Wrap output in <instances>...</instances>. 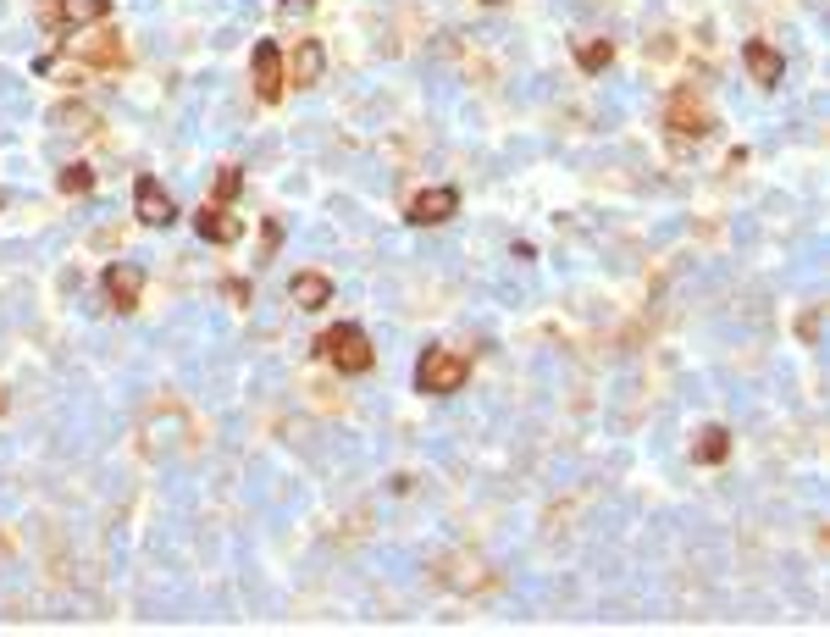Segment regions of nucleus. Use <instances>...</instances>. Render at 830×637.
Listing matches in <instances>:
<instances>
[{
	"label": "nucleus",
	"instance_id": "8",
	"mask_svg": "<svg viewBox=\"0 0 830 637\" xmlns=\"http://www.w3.org/2000/svg\"><path fill=\"white\" fill-rule=\"evenodd\" d=\"M283 45H272V39H261L255 45V100L261 106H277L283 100Z\"/></svg>",
	"mask_w": 830,
	"mask_h": 637
},
{
	"label": "nucleus",
	"instance_id": "10",
	"mask_svg": "<svg viewBox=\"0 0 830 637\" xmlns=\"http://www.w3.org/2000/svg\"><path fill=\"white\" fill-rule=\"evenodd\" d=\"M194 228H200L205 244H238V239H244V217H233L222 200H216V205H200Z\"/></svg>",
	"mask_w": 830,
	"mask_h": 637
},
{
	"label": "nucleus",
	"instance_id": "18",
	"mask_svg": "<svg viewBox=\"0 0 830 637\" xmlns=\"http://www.w3.org/2000/svg\"><path fill=\"white\" fill-rule=\"evenodd\" d=\"M238 189H244V172H238V167H222V178H216V200H233Z\"/></svg>",
	"mask_w": 830,
	"mask_h": 637
},
{
	"label": "nucleus",
	"instance_id": "17",
	"mask_svg": "<svg viewBox=\"0 0 830 637\" xmlns=\"http://www.w3.org/2000/svg\"><path fill=\"white\" fill-rule=\"evenodd\" d=\"M56 189L61 194H89V189H95V172H89V167H61Z\"/></svg>",
	"mask_w": 830,
	"mask_h": 637
},
{
	"label": "nucleus",
	"instance_id": "13",
	"mask_svg": "<svg viewBox=\"0 0 830 637\" xmlns=\"http://www.w3.org/2000/svg\"><path fill=\"white\" fill-rule=\"evenodd\" d=\"M67 50H78L89 67H122V61H128V50H122L117 34H95V39H78V34H72Z\"/></svg>",
	"mask_w": 830,
	"mask_h": 637
},
{
	"label": "nucleus",
	"instance_id": "15",
	"mask_svg": "<svg viewBox=\"0 0 830 637\" xmlns=\"http://www.w3.org/2000/svg\"><path fill=\"white\" fill-rule=\"evenodd\" d=\"M609 61H615V45H609V39H581L576 45V67L581 73H604Z\"/></svg>",
	"mask_w": 830,
	"mask_h": 637
},
{
	"label": "nucleus",
	"instance_id": "9",
	"mask_svg": "<svg viewBox=\"0 0 830 637\" xmlns=\"http://www.w3.org/2000/svg\"><path fill=\"white\" fill-rule=\"evenodd\" d=\"M454 211H460V189H449V183H438V189H421V194H415L404 217H410L415 228H438V222H449Z\"/></svg>",
	"mask_w": 830,
	"mask_h": 637
},
{
	"label": "nucleus",
	"instance_id": "19",
	"mask_svg": "<svg viewBox=\"0 0 830 637\" xmlns=\"http://www.w3.org/2000/svg\"><path fill=\"white\" fill-rule=\"evenodd\" d=\"M310 12V0H283V17H288V23H294V17H305Z\"/></svg>",
	"mask_w": 830,
	"mask_h": 637
},
{
	"label": "nucleus",
	"instance_id": "6",
	"mask_svg": "<svg viewBox=\"0 0 830 637\" xmlns=\"http://www.w3.org/2000/svg\"><path fill=\"white\" fill-rule=\"evenodd\" d=\"M100 289H106V300H111V311H139V294H144V272L133 261H111L106 266V277H100Z\"/></svg>",
	"mask_w": 830,
	"mask_h": 637
},
{
	"label": "nucleus",
	"instance_id": "12",
	"mask_svg": "<svg viewBox=\"0 0 830 637\" xmlns=\"http://www.w3.org/2000/svg\"><path fill=\"white\" fill-rule=\"evenodd\" d=\"M288 300H294L299 311H327V305H332V277H321V272H294V283H288Z\"/></svg>",
	"mask_w": 830,
	"mask_h": 637
},
{
	"label": "nucleus",
	"instance_id": "14",
	"mask_svg": "<svg viewBox=\"0 0 830 637\" xmlns=\"http://www.w3.org/2000/svg\"><path fill=\"white\" fill-rule=\"evenodd\" d=\"M725 455H731V433H725V427H703L698 444H692V460H698V466H720Z\"/></svg>",
	"mask_w": 830,
	"mask_h": 637
},
{
	"label": "nucleus",
	"instance_id": "5",
	"mask_svg": "<svg viewBox=\"0 0 830 637\" xmlns=\"http://www.w3.org/2000/svg\"><path fill=\"white\" fill-rule=\"evenodd\" d=\"M321 73H327V45L321 39H294V50L283 56V84L310 89L321 84Z\"/></svg>",
	"mask_w": 830,
	"mask_h": 637
},
{
	"label": "nucleus",
	"instance_id": "3",
	"mask_svg": "<svg viewBox=\"0 0 830 637\" xmlns=\"http://www.w3.org/2000/svg\"><path fill=\"white\" fill-rule=\"evenodd\" d=\"M106 17H111V0H39V23H45L50 34H61V39L106 23Z\"/></svg>",
	"mask_w": 830,
	"mask_h": 637
},
{
	"label": "nucleus",
	"instance_id": "16",
	"mask_svg": "<svg viewBox=\"0 0 830 637\" xmlns=\"http://www.w3.org/2000/svg\"><path fill=\"white\" fill-rule=\"evenodd\" d=\"M50 122H56L61 133H95L100 128V117L89 106H56V111H50Z\"/></svg>",
	"mask_w": 830,
	"mask_h": 637
},
{
	"label": "nucleus",
	"instance_id": "2",
	"mask_svg": "<svg viewBox=\"0 0 830 637\" xmlns=\"http://www.w3.org/2000/svg\"><path fill=\"white\" fill-rule=\"evenodd\" d=\"M471 383V361H465L460 349H427L421 355V366H415V388L432 399H449L460 394V388Z\"/></svg>",
	"mask_w": 830,
	"mask_h": 637
},
{
	"label": "nucleus",
	"instance_id": "7",
	"mask_svg": "<svg viewBox=\"0 0 830 637\" xmlns=\"http://www.w3.org/2000/svg\"><path fill=\"white\" fill-rule=\"evenodd\" d=\"M133 217H139L144 228H172V222H178V205H172V194H166L155 178H139L133 183Z\"/></svg>",
	"mask_w": 830,
	"mask_h": 637
},
{
	"label": "nucleus",
	"instance_id": "4",
	"mask_svg": "<svg viewBox=\"0 0 830 637\" xmlns=\"http://www.w3.org/2000/svg\"><path fill=\"white\" fill-rule=\"evenodd\" d=\"M664 128H670V139H709L714 117H709V106H703L692 89H676L670 106H664Z\"/></svg>",
	"mask_w": 830,
	"mask_h": 637
},
{
	"label": "nucleus",
	"instance_id": "20",
	"mask_svg": "<svg viewBox=\"0 0 830 637\" xmlns=\"http://www.w3.org/2000/svg\"><path fill=\"white\" fill-rule=\"evenodd\" d=\"M487 6H504V0H487Z\"/></svg>",
	"mask_w": 830,
	"mask_h": 637
},
{
	"label": "nucleus",
	"instance_id": "21",
	"mask_svg": "<svg viewBox=\"0 0 830 637\" xmlns=\"http://www.w3.org/2000/svg\"><path fill=\"white\" fill-rule=\"evenodd\" d=\"M0 205H6V194H0Z\"/></svg>",
	"mask_w": 830,
	"mask_h": 637
},
{
	"label": "nucleus",
	"instance_id": "1",
	"mask_svg": "<svg viewBox=\"0 0 830 637\" xmlns=\"http://www.w3.org/2000/svg\"><path fill=\"white\" fill-rule=\"evenodd\" d=\"M316 349H321V361H327V366H338L344 377H366L371 366H377V349H371L366 327H355V322L327 327V333L316 338Z\"/></svg>",
	"mask_w": 830,
	"mask_h": 637
},
{
	"label": "nucleus",
	"instance_id": "11",
	"mask_svg": "<svg viewBox=\"0 0 830 637\" xmlns=\"http://www.w3.org/2000/svg\"><path fill=\"white\" fill-rule=\"evenodd\" d=\"M742 61H747V78L759 89H775L781 84V50L770 45V39H747L742 45Z\"/></svg>",
	"mask_w": 830,
	"mask_h": 637
}]
</instances>
